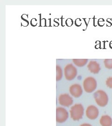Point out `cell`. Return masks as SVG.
<instances>
[{"instance_id":"13","label":"cell","mask_w":112,"mask_h":126,"mask_svg":"<svg viewBox=\"0 0 112 126\" xmlns=\"http://www.w3.org/2000/svg\"><path fill=\"white\" fill-rule=\"evenodd\" d=\"M104 64L107 69H112V59H106L104 60Z\"/></svg>"},{"instance_id":"1","label":"cell","mask_w":112,"mask_h":126,"mask_svg":"<svg viewBox=\"0 0 112 126\" xmlns=\"http://www.w3.org/2000/svg\"><path fill=\"white\" fill-rule=\"evenodd\" d=\"M70 113L71 117L73 121H79L82 119L84 115V109L83 106L80 104H75L71 108Z\"/></svg>"},{"instance_id":"8","label":"cell","mask_w":112,"mask_h":126,"mask_svg":"<svg viewBox=\"0 0 112 126\" xmlns=\"http://www.w3.org/2000/svg\"><path fill=\"white\" fill-rule=\"evenodd\" d=\"M69 91L71 94L75 98L80 97L83 94V89L81 86L78 84H73L71 86Z\"/></svg>"},{"instance_id":"11","label":"cell","mask_w":112,"mask_h":126,"mask_svg":"<svg viewBox=\"0 0 112 126\" xmlns=\"http://www.w3.org/2000/svg\"><path fill=\"white\" fill-rule=\"evenodd\" d=\"M73 62L78 67H83L87 63V59H73Z\"/></svg>"},{"instance_id":"7","label":"cell","mask_w":112,"mask_h":126,"mask_svg":"<svg viewBox=\"0 0 112 126\" xmlns=\"http://www.w3.org/2000/svg\"><path fill=\"white\" fill-rule=\"evenodd\" d=\"M58 102L61 106L69 107L73 104V100L72 97L68 94H61L58 97Z\"/></svg>"},{"instance_id":"12","label":"cell","mask_w":112,"mask_h":126,"mask_svg":"<svg viewBox=\"0 0 112 126\" xmlns=\"http://www.w3.org/2000/svg\"><path fill=\"white\" fill-rule=\"evenodd\" d=\"M63 76V72L62 70L61 67L57 65L56 66V80L57 81H59L61 79Z\"/></svg>"},{"instance_id":"10","label":"cell","mask_w":112,"mask_h":126,"mask_svg":"<svg viewBox=\"0 0 112 126\" xmlns=\"http://www.w3.org/2000/svg\"><path fill=\"white\" fill-rule=\"evenodd\" d=\"M99 122L102 126H112V119L107 115H103L100 119Z\"/></svg>"},{"instance_id":"15","label":"cell","mask_w":112,"mask_h":126,"mask_svg":"<svg viewBox=\"0 0 112 126\" xmlns=\"http://www.w3.org/2000/svg\"><path fill=\"white\" fill-rule=\"evenodd\" d=\"M80 126H92L91 124H88V123H84L81 124Z\"/></svg>"},{"instance_id":"9","label":"cell","mask_w":112,"mask_h":126,"mask_svg":"<svg viewBox=\"0 0 112 126\" xmlns=\"http://www.w3.org/2000/svg\"><path fill=\"white\" fill-rule=\"evenodd\" d=\"M87 67L90 72L94 74L98 73L100 70L99 64L98 62L94 61H90L87 65Z\"/></svg>"},{"instance_id":"14","label":"cell","mask_w":112,"mask_h":126,"mask_svg":"<svg viewBox=\"0 0 112 126\" xmlns=\"http://www.w3.org/2000/svg\"><path fill=\"white\" fill-rule=\"evenodd\" d=\"M106 85L109 88L112 89V77L108 78L106 81Z\"/></svg>"},{"instance_id":"5","label":"cell","mask_w":112,"mask_h":126,"mask_svg":"<svg viewBox=\"0 0 112 126\" xmlns=\"http://www.w3.org/2000/svg\"><path fill=\"white\" fill-rule=\"evenodd\" d=\"M69 117L67 110L62 107H58L56 109V121L62 123L66 121Z\"/></svg>"},{"instance_id":"6","label":"cell","mask_w":112,"mask_h":126,"mask_svg":"<svg viewBox=\"0 0 112 126\" xmlns=\"http://www.w3.org/2000/svg\"><path fill=\"white\" fill-rule=\"evenodd\" d=\"M99 114L98 109L94 105H91L86 109V115L90 120H95L97 119Z\"/></svg>"},{"instance_id":"2","label":"cell","mask_w":112,"mask_h":126,"mask_svg":"<svg viewBox=\"0 0 112 126\" xmlns=\"http://www.w3.org/2000/svg\"><path fill=\"white\" fill-rule=\"evenodd\" d=\"M95 100L99 107H104L108 102V97L105 92L103 90H98L94 94Z\"/></svg>"},{"instance_id":"4","label":"cell","mask_w":112,"mask_h":126,"mask_svg":"<svg viewBox=\"0 0 112 126\" xmlns=\"http://www.w3.org/2000/svg\"><path fill=\"white\" fill-rule=\"evenodd\" d=\"M64 73L65 79L67 80L71 81L76 77L77 70L72 64H68L64 68Z\"/></svg>"},{"instance_id":"3","label":"cell","mask_w":112,"mask_h":126,"mask_svg":"<svg viewBox=\"0 0 112 126\" xmlns=\"http://www.w3.org/2000/svg\"><path fill=\"white\" fill-rule=\"evenodd\" d=\"M97 83L96 79L93 77H87L83 82V87L84 90L87 93L93 92L97 88Z\"/></svg>"}]
</instances>
